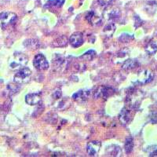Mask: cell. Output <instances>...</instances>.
I'll return each mask as SVG.
<instances>
[{
  "label": "cell",
  "mask_w": 157,
  "mask_h": 157,
  "mask_svg": "<svg viewBox=\"0 0 157 157\" xmlns=\"http://www.w3.org/2000/svg\"><path fill=\"white\" fill-rule=\"evenodd\" d=\"M29 58L25 54L22 53H15L10 58L9 66L12 70L20 69L25 67L28 64Z\"/></svg>",
  "instance_id": "obj_1"
},
{
  "label": "cell",
  "mask_w": 157,
  "mask_h": 157,
  "mask_svg": "<svg viewBox=\"0 0 157 157\" xmlns=\"http://www.w3.org/2000/svg\"><path fill=\"white\" fill-rule=\"evenodd\" d=\"M32 76V71L29 68L23 67L20 68L14 75L13 80L17 84H25L29 82Z\"/></svg>",
  "instance_id": "obj_2"
},
{
  "label": "cell",
  "mask_w": 157,
  "mask_h": 157,
  "mask_svg": "<svg viewBox=\"0 0 157 157\" xmlns=\"http://www.w3.org/2000/svg\"><path fill=\"white\" fill-rule=\"evenodd\" d=\"M17 16L13 12H2L0 13V27L5 29L13 24L16 23Z\"/></svg>",
  "instance_id": "obj_3"
},
{
  "label": "cell",
  "mask_w": 157,
  "mask_h": 157,
  "mask_svg": "<svg viewBox=\"0 0 157 157\" xmlns=\"http://www.w3.org/2000/svg\"><path fill=\"white\" fill-rule=\"evenodd\" d=\"M33 64L36 69L40 70V71L47 70L49 68L48 61L47 60L46 57L42 54H36L33 60Z\"/></svg>",
  "instance_id": "obj_4"
},
{
  "label": "cell",
  "mask_w": 157,
  "mask_h": 157,
  "mask_svg": "<svg viewBox=\"0 0 157 157\" xmlns=\"http://www.w3.org/2000/svg\"><path fill=\"white\" fill-rule=\"evenodd\" d=\"M153 73L149 70L144 69L141 71L137 75V81L136 82L141 85H144V84H147L148 82H152L153 79Z\"/></svg>",
  "instance_id": "obj_5"
},
{
  "label": "cell",
  "mask_w": 157,
  "mask_h": 157,
  "mask_svg": "<svg viewBox=\"0 0 157 157\" xmlns=\"http://www.w3.org/2000/svg\"><path fill=\"white\" fill-rule=\"evenodd\" d=\"M86 19L88 23L93 26H100L102 25V18L98 16L94 10L88 11L86 13Z\"/></svg>",
  "instance_id": "obj_6"
},
{
  "label": "cell",
  "mask_w": 157,
  "mask_h": 157,
  "mask_svg": "<svg viewBox=\"0 0 157 157\" xmlns=\"http://www.w3.org/2000/svg\"><path fill=\"white\" fill-rule=\"evenodd\" d=\"M101 147V143L98 141H90L86 145V152L90 156H96Z\"/></svg>",
  "instance_id": "obj_7"
},
{
  "label": "cell",
  "mask_w": 157,
  "mask_h": 157,
  "mask_svg": "<svg viewBox=\"0 0 157 157\" xmlns=\"http://www.w3.org/2000/svg\"><path fill=\"white\" fill-rule=\"evenodd\" d=\"M69 43L72 47L78 48L83 43V36L81 32H75L70 36Z\"/></svg>",
  "instance_id": "obj_8"
},
{
  "label": "cell",
  "mask_w": 157,
  "mask_h": 157,
  "mask_svg": "<svg viewBox=\"0 0 157 157\" xmlns=\"http://www.w3.org/2000/svg\"><path fill=\"white\" fill-rule=\"evenodd\" d=\"M120 10L117 8H109V9L106 10L104 12V16L108 21H114L120 18Z\"/></svg>",
  "instance_id": "obj_9"
},
{
  "label": "cell",
  "mask_w": 157,
  "mask_h": 157,
  "mask_svg": "<svg viewBox=\"0 0 157 157\" xmlns=\"http://www.w3.org/2000/svg\"><path fill=\"white\" fill-rule=\"evenodd\" d=\"M115 92L113 88L109 87V86H101L98 89V90L95 92L94 98H107L109 96L113 94Z\"/></svg>",
  "instance_id": "obj_10"
},
{
  "label": "cell",
  "mask_w": 157,
  "mask_h": 157,
  "mask_svg": "<svg viewBox=\"0 0 157 157\" xmlns=\"http://www.w3.org/2000/svg\"><path fill=\"white\" fill-rule=\"evenodd\" d=\"M40 101H41V94L40 93L29 94L25 96V102L31 106L36 105Z\"/></svg>",
  "instance_id": "obj_11"
},
{
  "label": "cell",
  "mask_w": 157,
  "mask_h": 157,
  "mask_svg": "<svg viewBox=\"0 0 157 157\" xmlns=\"http://www.w3.org/2000/svg\"><path fill=\"white\" fill-rule=\"evenodd\" d=\"M105 153L109 156H120L122 154V149L118 145H112L107 147Z\"/></svg>",
  "instance_id": "obj_12"
},
{
  "label": "cell",
  "mask_w": 157,
  "mask_h": 157,
  "mask_svg": "<svg viewBox=\"0 0 157 157\" xmlns=\"http://www.w3.org/2000/svg\"><path fill=\"white\" fill-rule=\"evenodd\" d=\"M130 118H131V113H130V109H127L126 108L122 110L121 113L120 115V120L123 124H127L130 122Z\"/></svg>",
  "instance_id": "obj_13"
},
{
  "label": "cell",
  "mask_w": 157,
  "mask_h": 157,
  "mask_svg": "<svg viewBox=\"0 0 157 157\" xmlns=\"http://www.w3.org/2000/svg\"><path fill=\"white\" fill-rule=\"evenodd\" d=\"M139 65H140L139 62H138L137 60H134V59H128V60L124 61L122 68H123V69L124 70H129V69H132V68H137V67H138Z\"/></svg>",
  "instance_id": "obj_14"
},
{
  "label": "cell",
  "mask_w": 157,
  "mask_h": 157,
  "mask_svg": "<svg viewBox=\"0 0 157 157\" xmlns=\"http://www.w3.org/2000/svg\"><path fill=\"white\" fill-rule=\"evenodd\" d=\"M89 95V90H79L72 94V98L75 101H85Z\"/></svg>",
  "instance_id": "obj_15"
},
{
  "label": "cell",
  "mask_w": 157,
  "mask_h": 157,
  "mask_svg": "<svg viewBox=\"0 0 157 157\" xmlns=\"http://www.w3.org/2000/svg\"><path fill=\"white\" fill-rule=\"evenodd\" d=\"M116 32V25L114 23L111 22L106 25L103 29V33L105 35L106 37H112L114 34V32Z\"/></svg>",
  "instance_id": "obj_16"
},
{
  "label": "cell",
  "mask_w": 157,
  "mask_h": 157,
  "mask_svg": "<svg viewBox=\"0 0 157 157\" xmlns=\"http://www.w3.org/2000/svg\"><path fill=\"white\" fill-rule=\"evenodd\" d=\"M67 44H68V39H67L66 36H59L53 42V45L56 47H65Z\"/></svg>",
  "instance_id": "obj_17"
},
{
  "label": "cell",
  "mask_w": 157,
  "mask_h": 157,
  "mask_svg": "<svg viewBox=\"0 0 157 157\" xmlns=\"http://www.w3.org/2000/svg\"><path fill=\"white\" fill-rule=\"evenodd\" d=\"M145 51L149 55H153L157 52V44L154 41L151 40L145 47Z\"/></svg>",
  "instance_id": "obj_18"
},
{
  "label": "cell",
  "mask_w": 157,
  "mask_h": 157,
  "mask_svg": "<svg viewBox=\"0 0 157 157\" xmlns=\"http://www.w3.org/2000/svg\"><path fill=\"white\" fill-rule=\"evenodd\" d=\"M133 148H134V140L132 137H127L124 144V150L126 153H130L133 151Z\"/></svg>",
  "instance_id": "obj_19"
},
{
  "label": "cell",
  "mask_w": 157,
  "mask_h": 157,
  "mask_svg": "<svg viewBox=\"0 0 157 157\" xmlns=\"http://www.w3.org/2000/svg\"><path fill=\"white\" fill-rule=\"evenodd\" d=\"M145 9H146L147 12H148L149 13H151V11H152V13H153L156 10V2L154 0H148V2L145 5Z\"/></svg>",
  "instance_id": "obj_20"
},
{
  "label": "cell",
  "mask_w": 157,
  "mask_h": 157,
  "mask_svg": "<svg viewBox=\"0 0 157 157\" xmlns=\"http://www.w3.org/2000/svg\"><path fill=\"white\" fill-rule=\"evenodd\" d=\"M95 56H96V52L93 50H90L87 52H86L85 54H82L81 56V58L87 60V61H91L92 59L94 58Z\"/></svg>",
  "instance_id": "obj_21"
},
{
  "label": "cell",
  "mask_w": 157,
  "mask_h": 157,
  "mask_svg": "<svg viewBox=\"0 0 157 157\" xmlns=\"http://www.w3.org/2000/svg\"><path fill=\"white\" fill-rule=\"evenodd\" d=\"M146 152L148 156L157 157V145H153L148 146L146 149Z\"/></svg>",
  "instance_id": "obj_22"
},
{
  "label": "cell",
  "mask_w": 157,
  "mask_h": 157,
  "mask_svg": "<svg viewBox=\"0 0 157 157\" xmlns=\"http://www.w3.org/2000/svg\"><path fill=\"white\" fill-rule=\"evenodd\" d=\"M99 5L103 6V7H109L110 6H112L113 4V2H115V0H98Z\"/></svg>",
  "instance_id": "obj_23"
},
{
  "label": "cell",
  "mask_w": 157,
  "mask_h": 157,
  "mask_svg": "<svg viewBox=\"0 0 157 157\" xmlns=\"http://www.w3.org/2000/svg\"><path fill=\"white\" fill-rule=\"evenodd\" d=\"M134 37L133 36L131 35H129V34H123L120 36V37L119 38V40L121 41L122 43H127L130 40V39H133Z\"/></svg>",
  "instance_id": "obj_24"
},
{
  "label": "cell",
  "mask_w": 157,
  "mask_h": 157,
  "mask_svg": "<svg viewBox=\"0 0 157 157\" xmlns=\"http://www.w3.org/2000/svg\"><path fill=\"white\" fill-rule=\"evenodd\" d=\"M64 2H65V0H50L49 2H51V4H50L48 6H56V7H61L64 3Z\"/></svg>",
  "instance_id": "obj_25"
},
{
  "label": "cell",
  "mask_w": 157,
  "mask_h": 157,
  "mask_svg": "<svg viewBox=\"0 0 157 157\" xmlns=\"http://www.w3.org/2000/svg\"><path fill=\"white\" fill-rule=\"evenodd\" d=\"M54 97L56 98V99H58V98H61V93L60 91H57L54 94Z\"/></svg>",
  "instance_id": "obj_26"
},
{
  "label": "cell",
  "mask_w": 157,
  "mask_h": 157,
  "mask_svg": "<svg viewBox=\"0 0 157 157\" xmlns=\"http://www.w3.org/2000/svg\"><path fill=\"white\" fill-rule=\"evenodd\" d=\"M156 34H157V32H156Z\"/></svg>",
  "instance_id": "obj_27"
}]
</instances>
